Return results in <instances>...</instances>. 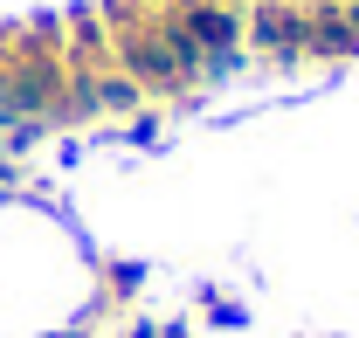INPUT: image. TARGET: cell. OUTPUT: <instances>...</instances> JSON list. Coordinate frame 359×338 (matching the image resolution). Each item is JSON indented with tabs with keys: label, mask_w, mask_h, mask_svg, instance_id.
I'll return each mask as SVG.
<instances>
[{
	"label": "cell",
	"mask_w": 359,
	"mask_h": 338,
	"mask_svg": "<svg viewBox=\"0 0 359 338\" xmlns=\"http://www.w3.org/2000/svg\"><path fill=\"white\" fill-rule=\"evenodd\" d=\"M242 48H249L263 69H304L297 0H249V7H242Z\"/></svg>",
	"instance_id": "1"
}]
</instances>
